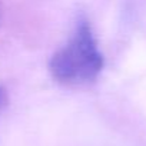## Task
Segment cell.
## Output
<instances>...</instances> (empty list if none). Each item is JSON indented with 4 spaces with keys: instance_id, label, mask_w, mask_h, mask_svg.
<instances>
[{
    "instance_id": "6da1fadb",
    "label": "cell",
    "mask_w": 146,
    "mask_h": 146,
    "mask_svg": "<svg viewBox=\"0 0 146 146\" xmlns=\"http://www.w3.org/2000/svg\"><path fill=\"white\" fill-rule=\"evenodd\" d=\"M103 66L105 59L92 26L86 17H79L69 40L50 57L49 72L54 82L63 86L82 88L99 78Z\"/></svg>"
},
{
    "instance_id": "7a4b0ae2",
    "label": "cell",
    "mask_w": 146,
    "mask_h": 146,
    "mask_svg": "<svg viewBox=\"0 0 146 146\" xmlns=\"http://www.w3.org/2000/svg\"><path fill=\"white\" fill-rule=\"evenodd\" d=\"M6 105H7V92L3 86H0V112L5 109Z\"/></svg>"
},
{
    "instance_id": "3957f363",
    "label": "cell",
    "mask_w": 146,
    "mask_h": 146,
    "mask_svg": "<svg viewBox=\"0 0 146 146\" xmlns=\"http://www.w3.org/2000/svg\"><path fill=\"white\" fill-rule=\"evenodd\" d=\"M0 20H2V6H0Z\"/></svg>"
}]
</instances>
